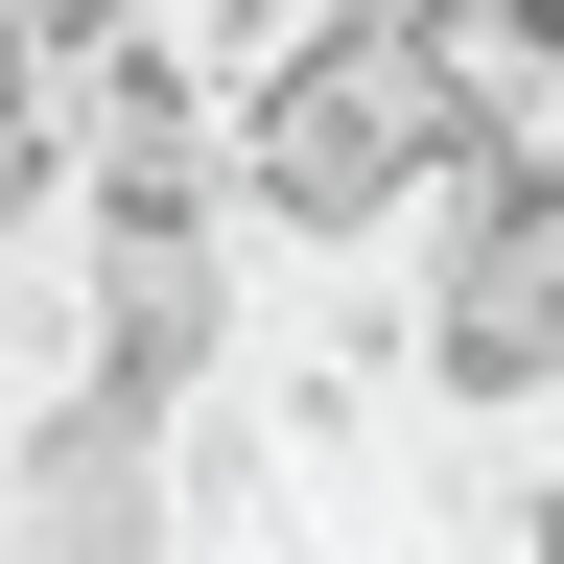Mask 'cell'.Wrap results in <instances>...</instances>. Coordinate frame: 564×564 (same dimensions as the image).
I'll return each instance as SVG.
<instances>
[{"label":"cell","instance_id":"cell-1","mask_svg":"<svg viewBox=\"0 0 564 564\" xmlns=\"http://www.w3.org/2000/svg\"><path fill=\"white\" fill-rule=\"evenodd\" d=\"M447 70H423L400 0H306L259 70H236V236L259 259H377L423 188H447Z\"/></svg>","mask_w":564,"mask_h":564}]
</instances>
